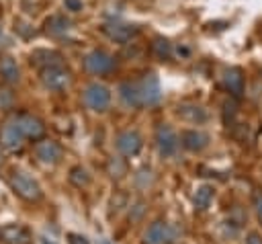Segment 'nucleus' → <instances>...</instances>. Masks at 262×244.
<instances>
[{"instance_id": "f257e3e1", "label": "nucleus", "mask_w": 262, "mask_h": 244, "mask_svg": "<svg viewBox=\"0 0 262 244\" xmlns=\"http://www.w3.org/2000/svg\"><path fill=\"white\" fill-rule=\"evenodd\" d=\"M10 185H12V191H14L18 197L27 199V201H37V199H41V187H39V182H37L31 174H27V172H23V170L12 172Z\"/></svg>"}, {"instance_id": "f03ea898", "label": "nucleus", "mask_w": 262, "mask_h": 244, "mask_svg": "<svg viewBox=\"0 0 262 244\" xmlns=\"http://www.w3.org/2000/svg\"><path fill=\"white\" fill-rule=\"evenodd\" d=\"M84 103L92 109V111H106L111 105V90L104 84H90L84 90Z\"/></svg>"}, {"instance_id": "7ed1b4c3", "label": "nucleus", "mask_w": 262, "mask_h": 244, "mask_svg": "<svg viewBox=\"0 0 262 244\" xmlns=\"http://www.w3.org/2000/svg\"><path fill=\"white\" fill-rule=\"evenodd\" d=\"M84 66H86V70H88L90 74H98V76H102V74H108V72L115 68V59H113L106 51H102V49H94V51H90V53L86 55Z\"/></svg>"}, {"instance_id": "20e7f679", "label": "nucleus", "mask_w": 262, "mask_h": 244, "mask_svg": "<svg viewBox=\"0 0 262 244\" xmlns=\"http://www.w3.org/2000/svg\"><path fill=\"white\" fill-rule=\"evenodd\" d=\"M41 82L49 90H63L70 84V74H68V70L55 66V64L45 66L43 72H41Z\"/></svg>"}, {"instance_id": "39448f33", "label": "nucleus", "mask_w": 262, "mask_h": 244, "mask_svg": "<svg viewBox=\"0 0 262 244\" xmlns=\"http://www.w3.org/2000/svg\"><path fill=\"white\" fill-rule=\"evenodd\" d=\"M23 139H25V133H23L16 117L10 119V121H6L4 127H2V131H0V144H2V148L14 152V150H18L23 146Z\"/></svg>"}, {"instance_id": "423d86ee", "label": "nucleus", "mask_w": 262, "mask_h": 244, "mask_svg": "<svg viewBox=\"0 0 262 244\" xmlns=\"http://www.w3.org/2000/svg\"><path fill=\"white\" fill-rule=\"evenodd\" d=\"M139 94H141V105H158L162 98V88H160V80L154 74L143 76L139 82Z\"/></svg>"}, {"instance_id": "0eeeda50", "label": "nucleus", "mask_w": 262, "mask_h": 244, "mask_svg": "<svg viewBox=\"0 0 262 244\" xmlns=\"http://www.w3.org/2000/svg\"><path fill=\"white\" fill-rule=\"evenodd\" d=\"M156 144L162 156H174L178 150V135L174 133V129L170 125H160L156 129Z\"/></svg>"}, {"instance_id": "6e6552de", "label": "nucleus", "mask_w": 262, "mask_h": 244, "mask_svg": "<svg viewBox=\"0 0 262 244\" xmlns=\"http://www.w3.org/2000/svg\"><path fill=\"white\" fill-rule=\"evenodd\" d=\"M102 31L106 33L108 39L117 41V43H127L137 35V27L133 25H123V23H106L102 27Z\"/></svg>"}, {"instance_id": "1a4fd4ad", "label": "nucleus", "mask_w": 262, "mask_h": 244, "mask_svg": "<svg viewBox=\"0 0 262 244\" xmlns=\"http://www.w3.org/2000/svg\"><path fill=\"white\" fill-rule=\"evenodd\" d=\"M141 144H143L141 141V135L137 131H131V129L119 133V137H117V148L125 156H135L141 150Z\"/></svg>"}, {"instance_id": "9d476101", "label": "nucleus", "mask_w": 262, "mask_h": 244, "mask_svg": "<svg viewBox=\"0 0 262 244\" xmlns=\"http://www.w3.org/2000/svg\"><path fill=\"white\" fill-rule=\"evenodd\" d=\"M0 238H2L4 244H31V234H29V230L23 228V226H16V223L4 226V228L0 230Z\"/></svg>"}, {"instance_id": "9b49d317", "label": "nucleus", "mask_w": 262, "mask_h": 244, "mask_svg": "<svg viewBox=\"0 0 262 244\" xmlns=\"http://www.w3.org/2000/svg\"><path fill=\"white\" fill-rule=\"evenodd\" d=\"M35 154H37V158H39L41 162H45V164H55V162L61 158V148H59L55 141L47 139V141H39V144H37Z\"/></svg>"}, {"instance_id": "f8f14e48", "label": "nucleus", "mask_w": 262, "mask_h": 244, "mask_svg": "<svg viewBox=\"0 0 262 244\" xmlns=\"http://www.w3.org/2000/svg\"><path fill=\"white\" fill-rule=\"evenodd\" d=\"M180 141H182V146H184L186 150H190V152H201L203 148H207L209 137H207L203 131H196V129H186V131H182Z\"/></svg>"}, {"instance_id": "ddd939ff", "label": "nucleus", "mask_w": 262, "mask_h": 244, "mask_svg": "<svg viewBox=\"0 0 262 244\" xmlns=\"http://www.w3.org/2000/svg\"><path fill=\"white\" fill-rule=\"evenodd\" d=\"M16 121L25 133V137H41L45 131V125L41 123V119H37L33 115H18Z\"/></svg>"}, {"instance_id": "4468645a", "label": "nucleus", "mask_w": 262, "mask_h": 244, "mask_svg": "<svg viewBox=\"0 0 262 244\" xmlns=\"http://www.w3.org/2000/svg\"><path fill=\"white\" fill-rule=\"evenodd\" d=\"M178 117L188 121V123H203L207 121V111L199 105H192V103H184V105H178Z\"/></svg>"}, {"instance_id": "2eb2a0df", "label": "nucleus", "mask_w": 262, "mask_h": 244, "mask_svg": "<svg viewBox=\"0 0 262 244\" xmlns=\"http://www.w3.org/2000/svg\"><path fill=\"white\" fill-rule=\"evenodd\" d=\"M223 84H225V88L233 96H239L244 92V76H242V70L239 68H227L225 74H223Z\"/></svg>"}, {"instance_id": "dca6fc26", "label": "nucleus", "mask_w": 262, "mask_h": 244, "mask_svg": "<svg viewBox=\"0 0 262 244\" xmlns=\"http://www.w3.org/2000/svg\"><path fill=\"white\" fill-rule=\"evenodd\" d=\"M119 96L127 107H143L141 105V94L137 82H123L119 86Z\"/></svg>"}, {"instance_id": "f3484780", "label": "nucleus", "mask_w": 262, "mask_h": 244, "mask_svg": "<svg viewBox=\"0 0 262 244\" xmlns=\"http://www.w3.org/2000/svg\"><path fill=\"white\" fill-rule=\"evenodd\" d=\"M168 240V228L162 221H154L145 232V244H164Z\"/></svg>"}, {"instance_id": "a211bd4d", "label": "nucleus", "mask_w": 262, "mask_h": 244, "mask_svg": "<svg viewBox=\"0 0 262 244\" xmlns=\"http://www.w3.org/2000/svg\"><path fill=\"white\" fill-rule=\"evenodd\" d=\"M211 199H213V187H209V185H201L192 195V203L196 209H207Z\"/></svg>"}, {"instance_id": "6ab92c4d", "label": "nucleus", "mask_w": 262, "mask_h": 244, "mask_svg": "<svg viewBox=\"0 0 262 244\" xmlns=\"http://www.w3.org/2000/svg\"><path fill=\"white\" fill-rule=\"evenodd\" d=\"M0 74L6 82H16L18 80V66L12 57H4L0 62Z\"/></svg>"}, {"instance_id": "aec40b11", "label": "nucleus", "mask_w": 262, "mask_h": 244, "mask_svg": "<svg viewBox=\"0 0 262 244\" xmlns=\"http://www.w3.org/2000/svg\"><path fill=\"white\" fill-rule=\"evenodd\" d=\"M68 29H70V21L66 16H59L57 14V16H51L47 21V31L53 33V35H63Z\"/></svg>"}, {"instance_id": "412c9836", "label": "nucleus", "mask_w": 262, "mask_h": 244, "mask_svg": "<svg viewBox=\"0 0 262 244\" xmlns=\"http://www.w3.org/2000/svg\"><path fill=\"white\" fill-rule=\"evenodd\" d=\"M88 180H90V176H88L86 168L74 166V168L70 170V182H72V185H76V187H86Z\"/></svg>"}, {"instance_id": "4be33fe9", "label": "nucleus", "mask_w": 262, "mask_h": 244, "mask_svg": "<svg viewBox=\"0 0 262 244\" xmlns=\"http://www.w3.org/2000/svg\"><path fill=\"white\" fill-rule=\"evenodd\" d=\"M154 51H156L158 57L168 59V57L172 55V45H170L166 39H156V41H154Z\"/></svg>"}, {"instance_id": "5701e85b", "label": "nucleus", "mask_w": 262, "mask_h": 244, "mask_svg": "<svg viewBox=\"0 0 262 244\" xmlns=\"http://www.w3.org/2000/svg\"><path fill=\"white\" fill-rule=\"evenodd\" d=\"M63 6L70 12H80L82 10V0H63Z\"/></svg>"}, {"instance_id": "b1692460", "label": "nucleus", "mask_w": 262, "mask_h": 244, "mask_svg": "<svg viewBox=\"0 0 262 244\" xmlns=\"http://www.w3.org/2000/svg\"><path fill=\"white\" fill-rule=\"evenodd\" d=\"M68 244H90L88 242V238L86 236H82V234H68Z\"/></svg>"}, {"instance_id": "393cba45", "label": "nucleus", "mask_w": 262, "mask_h": 244, "mask_svg": "<svg viewBox=\"0 0 262 244\" xmlns=\"http://www.w3.org/2000/svg\"><path fill=\"white\" fill-rule=\"evenodd\" d=\"M254 207H256V213L262 221V191H256L254 193Z\"/></svg>"}, {"instance_id": "a878e982", "label": "nucleus", "mask_w": 262, "mask_h": 244, "mask_svg": "<svg viewBox=\"0 0 262 244\" xmlns=\"http://www.w3.org/2000/svg\"><path fill=\"white\" fill-rule=\"evenodd\" d=\"M246 244H262V240H260V236H258V234H250V236H248V240H246Z\"/></svg>"}, {"instance_id": "bb28decb", "label": "nucleus", "mask_w": 262, "mask_h": 244, "mask_svg": "<svg viewBox=\"0 0 262 244\" xmlns=\"http://www.w3.org/2000/svg\"><path fill=\"white\" fill-rule=\"evenodd\" d=\"M2 43H4V29H2V23H0V47H2Z\"/></svg>"}, {"instance_id": "cd10ccee", "label": "nucleus", "mask_w": 262, "mask_h": 244, "mask_svg": "<svg viewBox=\"0 0 262 244\" xmlns=\"http://www.w3.org/2000/svg\"><path fill=\"white\" fill-rule=\"evenodd\" d=\"M100 244H113V242H108V240H102V242H100Z\"/></svg>"}, {"instance_id": "c85d7f7f", "label": "nucleus", "mask_w": 262, "mask_h": 244, "mask_svg": "<svg viewBox=\"0 0 262 244\" xmlns=\"http://www.w3.org/2000/svg\"><path fill=\"white\" fill-rule=\"evenodd\" d=\"M0 162H2V156H0Z\"/></svg>"}]
</instances>
